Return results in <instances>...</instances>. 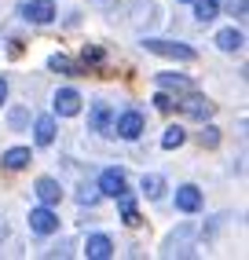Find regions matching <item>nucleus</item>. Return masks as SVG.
Wrapping results in <instances>:
<instances>
[{
	"label": "nucleus",
	"instance_id": "f3484780",
	"mask_svg": "<svg viewBox=\"0 0 249 260\" xmlns=\"http://www.w3.org/2000/svg\"><path fill=\"white\" fill-rule=\"evenodd\" d=\"M117 205H121V220L129 223V228H139V223H143V220H139V213H136V202H132V194H129V187L117 194Z\"/></svg>",
	"mask_w": 249,
	"mask_h": 260
},
{
	"label": "nucleus",
	"instance_id": "6e6552de",
	"mask_svg": "<svg viewBox=\"0 0 249 260\" xmlns=\"http://www.w3.org/2000/svg\"><path fill=\"white\" fill-rule=\"evenodd\" d=\"M176 107H180L187 117H194V121H209V117H212V110H216V107H212L205 95H198V92H191L183 103H176Z\"/></svg>",
	"mask_w": 249,
	"mask_h": 260
},
{
	"label": "nucleus",
	"instance_id": "bb28decb",
	"mask_svg": "<svg viewBox=\"0 0 249 260\" xmlns=\"http://www.w3.org/2000/svg\"><path fill=\"white\" fill-rule=\"evenodd\" d=\"M231 11H235L238 19H245V0H235V4H231Z\"/></svg>",
	"mask_w": 249,
	"mask_h": 260
},
{
	"label": "nucleus",
	"instance_id": "5701e85b",
	"mask_svg": "<svg viewBox=\"0 0 249 260\" xmlns=\"http://www.w3.org/2000/svg\"><path fill=\"white\" fill-rule=\"evenodd\" d=\"M99 198H103V194H99V187H84L81 194H77V202H81V205H88V209H92Z\"/></svg>",
	"mask_w": 249,
	"mask_h": 260
},
{
	"label": "nucleus",
	"instance_id": "4be33fe9",
	"mask_svg": "<svg viewBox=\"0 0 249 260\" xmlns=\"http://www.w3.org/2000/svg\"><path fill=\"white\" fill-rule=\"evenodd\" d=\"M202 125H205V121H202ZM198 140H202V147H209V150H212V147L220 143V128H216V125H205Z\"/></svg>",
	"mask_w": 249,
	"mask_h": 260
},
{
	"label": "nucleus",
	"instance_id": "423d86ee",
	"mask_svg": "<svg viewBox=\"0 0 249 260\" xmlns=\"http://www.w3.org/2000/svg\"><path fill=\"white\" fill-rule=\"evenodd\" d=\"M96 187H99V194H103V198H117L121 190L129 187V180H124V169H117V165H114V169H103Z\"/></svg>",
	"mask_w": 249,
	"mask_h": 260
},
{
	"label": "nucleus",
	"instance_id": "a211bd4d",
	"mask_svg": "<svg viewBox=\"0 0 249 260\" xmlns=\"http://www.w3.org/2000/svg\"><path fill=\"white\" fill-rule=\"evenodd\" d=\"M154 81H158V88H176V92H191L194 88L191 77H183V74H158Z\"/></svg>",
	"mask_w": 249,
	"mask_h": 260
},
{
	"label": "nucleus",
	"instance_id": "ddd939ff",
	"mask_svg": "<svg viewBox=\"0 0 249 260\" xmlns=\"http://www.w3.org/2000/svg\"><path fill=\"white\" fill-rule=\"evenodd\" d=\"M33 140H37V147H51V143H55V114H41L37 117Z\"/></svg>",
	"mask_w": 249,
	"mask_h": 260
},
{
	"label": "nucleus",
	"instance_id": "b1692460",
	"mask_svg": "<svg viewBox=\"0 0 249 260\" xmlns=\"http://www.w3.org/2000/svg\"><path fill=\"white\" fill-rule=\"evenodd\" d=\"M154 103H158V110H165V114H169V110H176V99L169 95V88L158 92V95H154Z\"/></svg>",
	"mask_w": 249,
	"mask_h": 260
},
{
	"label": "nucleus",
	"instance_id": "393cba45",
	"mask_svg": "<svg viewBox=\"0 0 249 260\" xmlns=\"http://www.w3.org/2000/svg\"><path fill=\"white\" fill-rule=\"evenodd\" d=\"M84 62L99 66V62H103V51H99V48H84Z\"/></svg>",
	"mask_w": 249,
	"mask_h": 260
},
{
	"label": "nucleus",
	"instance_id": "cd10ccee",
	"mask_svg": "<svg viewBox=\"0 0 249 260\" xmlns=\"http://www.w3.org/2000/svg\"><path fill=\"white\" fill-rule=\"evenodd\" d=\"M4 99H8V81L0 77V107H4Z\"/></svg>",
	"mask_w": 249,
	"mask_h": 260
},
{
	"label": "nucleus",
	"instance_id": "c85d7f7f",
	"mask_svg": "<svg viewBox=\"0 0 249 260\" xmlns=\"http://www.w3.org/2000/svg\"><path fill=\"white\" fill-rule=\"evenodd\" d=\"M176 4H191V0H176Z\"/></svg>",
	"mask_w": 249,
	"mask_h": 260
},
{
	"label": "nucleus",
	"instance_id": "f257e3e1",
	"mask_svg": "<svg viewBox=\"0 0 249 260\" xmlns=\"http://www.w3.org/2000/svg\"><path fill=\"white\" fill-rule=\"evenodd\" d=\"M143 48L154 51V55H165V59H176V62H194L198 51L183 41H162V37H143Z\"/></svg>",
	"mask_w": 249,
	"mask_h": 260
},
{
	"label": "nucleus",
	"instance_id": "9b49d317",
	"mask_svg": "<svg viewBox=\"0 0 249 260\" xmlns=\"http://www.w3.org/2000/svg\"><path fill=\"white\" fill-rule=\"evenodd\" d=\"M33 194L41 198V205H59V202H63V187H59V180L41 176L37 183H33Z\"/></svg>",
	"mask_w": 249,
	"mask_h": 260
},
{
	"label": "nucleus",
	"instance_id": "a878e982",
	"mask_svg": "<svg viewBox=\"0 0 249 260\" xmlns=\"http://www.w3.org/2000/svg\"><path fill=\"white\" fill-rule=\"evenodd\" d=\"M8 121H11V125H15V128H19V125H22V121H26V110H11V117H8Z\"/></svg>",
	"mask_w": 249,
	"mask_h": 260
},
{
	"label": "nucleus",
	"instance_id": "f8f14e48",
	"mask_svg": "<svg viewBox=\"0 0 249 260\" xmlns=\"http://www.w3.org/2000/svg\"><path fill=\"white\" fill-rule=\"evenodd\" d=\"M84 256H92V260H110V256H114V242H110V235H88V242H84Z\"/></svg>",
	"mask_w": 249,
	"mask_h": 260
},
{
	"label": "nucleus",
	"instance_id": "2eb2a0df",
	"mask_svg": "<svg viewBox=\"0 0 249 260\" xmlns=\"http://www.w3.org/2000/svg\"><path fill=\"white\" fill-rule=\"evenodd\" d=\"M0 161H4L11 172H19V169H26V165L33 161V154H29V147H11V150L0 154Z\"/></svg>",
	"mask_w": 249,
	"mask_h": 260
},
{
	"label": "nucleus",
	"instance_id": "39448f33",
	"mask_svg": "<svg viewBox=\"0 0 249 260\" xmlns=\"http://www.w3.org/2000/svg\"><path fill=\"white\" fill-rule=\"evenodd\" d=\"M19 15L26 22H33V26H44V22L55 19V0H26L19 8Z\"/></svg>",
	"mask_w": 249,
	"mask_h": 260
},
{
	"label": "nucleus",
	"instance_id": "1a4fd4ad",
	"mask_svg": "<svg viewBox=\"0 0 249 260\" xmlns=\"http://www.w3.org/2000/svg\"><path fill=\"white\" fill-rule=\"evenodd\" d=\"M51 103H55V114H59V117H74V114H81V103H84V99H81L77 88H59Z\"/></svg>",
	"mask_w": 249,
	"mask_h": 260
},
{
	"label": "nucleus",
	"instance_id": "dca6fc26",
	"mask_svg": "<svg viewBox=\"0 0 249 260\" xmlns=\"http://www.w3.org/2000/svg\"><path fill=\"white\" fill-rule=\"evenodd\" d=\"M191 4H194V19H198L202 26L216 22V15H220V0H191Z\"/></svg>",
	"mask_w": 249,
	"mask_h": 260
},
{
	"label": "nucleus",
	"instance_id": "4468645a",
	"mask_svg": "<svg viewBox=\"0 0 249 260\" xmlns=\"http://www.w3.org/2000/svg\"><path fill=\"white\" fill-rule=\"evenodd\" d=\"M242 44H245V33H242V29H235V26H227V29H220V33H216V48H220V51H227V55H231V51H242Z\"/></svg>",
	"mask_w": 249,
	"mask_h": 260
},
{
	"label": "nucleus",
	"instance_id": "6ab92c4d",
	"mask_svg": "<svg viewBox=\"0 0 249 260\" xmlns=\"http://www.w3.org/2000/svg\"><path fill=\"white\" fill-rule=\"evenodd\" d=\"M139 187H143V194H147L150 202H158V198L165 194V176H158V172H150V176H143V183H139Z\"/></svg>",
	"mask_w": 249,
	"mask_h": 260
},
{
	"label": "nucleus",
	"instance_id": "aec40b11",
	"mask_svg": "<svg viewBox=\"0 0 249 260\" xmlns=\"http://www.w3.org/2000/svg\"><path fill=\"white\" fill-rule=\"evenodd\" d=\"M183 143H187V132H183L180 125L165 128V136H162V147H165V150H176V147H183Z\"/></svg>",
	"mask_w": 249,
	"mask_h": 260
},
{
	"label": "nucleus",
	"instance_id": "412c9836",
	"mask_svg": "<svg viewBox=\"0 0 249 260\" xmlns=\"http://www.w3.org/2000/svg\"><path fill=\"white\" fill-rule=\"evenodd\" d=\"M48 66H51V70H59V74H81V70H77V66L70 62L66 55H51V59H48Z\"/></svg>",
	"mask_w": 249,
	"mask_h": 260
},
{
	"label": "nucleus",
	"instance_id": "9d476101",
	"mask_svg": "<svg viewBox=\"0 0 249 260\" xmlns=\"http://www.w3.org/2000/svg\"><path fill=\"white\" fill-rule=\"evenodd\" d=\"M202 202L205 198H202V190L194 183H180V187H176V209H180V213H198Z\"/></svg>",
	"mask_w": 249,
	"mask_h": 260
},
{
	"label": "nucleus",
	"instance_id": "f03ea898",
	"mask_svg": "<svg viewBox=\"0 0 249 260\" xmlns=\"http://www.w3.org/2000/svg\"><path fill=\"white\" fill-rule=\"evenodd\" d=\"M198 235V228L194 223H183L180 231H172L169 238H165V246H162V253L165 256H191V238Z\"/></svg>",
	"mask_w": 249,
	"mask_h": 260
},
{
	"label": "nucleus",
	"instance_id": "0eeeda50",
	"mask_svg": "<svg viewBox=\"0 0 249 260\" xmlns=\"http://www.w3.org/2000/svg\"><path fill=\"white\" fill-rule=\"evenodd\" d=\"M114 107H110V103H92V110H88V128H92V132H106V136H110V128H114Z\"/></svg>",
	"mask_w": 249,
	"mask_h": 260
},
{
	"label": "nucleus",
	"instance_id": "20e7f679",
	"mask_svg": "<svg viewBox=\"0 0 249 260\" xmlns=\"http://www.w3.org/2000/svg\"><path fill=\"white\" fill-rule=\"evenodd\" d=\"M29 231L33 235H55L59 231V213L51 209V205H37V209H29Z\"/></svg>",
	"mask_w": 249,
	"mask_h": 260
},
{
	"label": "nucleus",
	"instance_id": "7ed1b4c3",
	"mask_svg": "<svg viewBox=\"0 0 249 260\" xmlns=\"http://www.w3.org/2000/svg\"><path fill=\"white\" fill-rule=\"evenodd\" d=\"M110 136H121V140H139V136H143V114H139V110H124L121 117H114Z\"/></svg>",
	"mask_w": 249,
	"mask_h": 260
}]
</instances>
